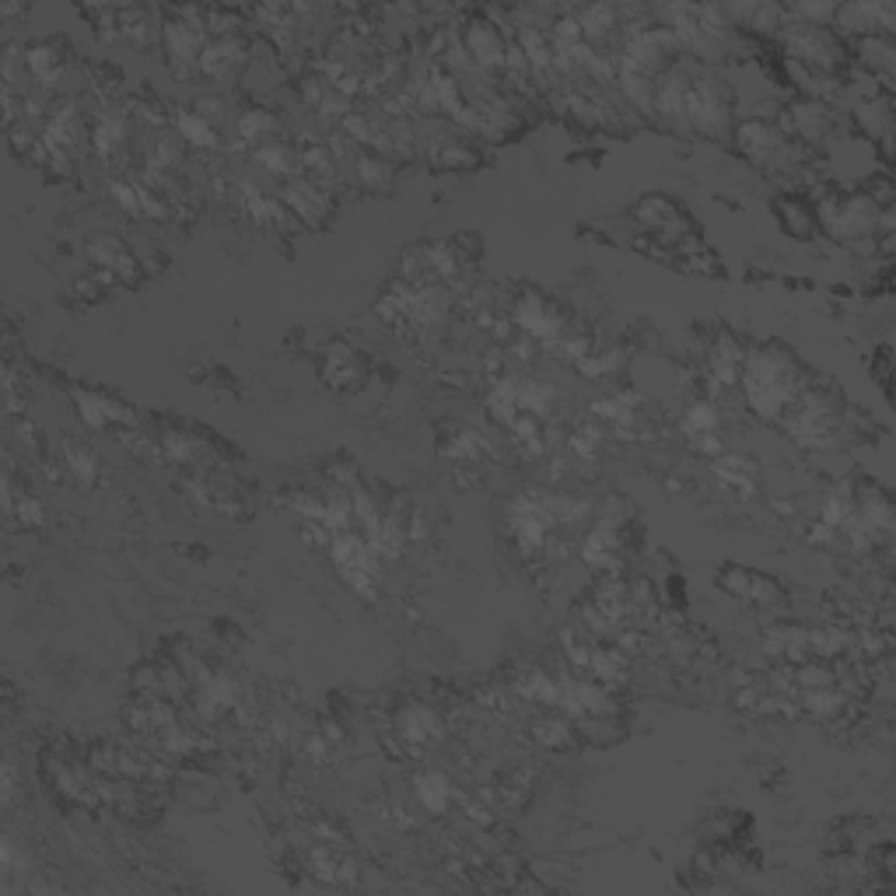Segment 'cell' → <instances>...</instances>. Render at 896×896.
Listing matches in <instances>:
<instances>
[{"label":"cell","instance_id":"1","mask_svg":"<svg viewBox=\"0 0 896 896\" xmlns=\"http://www.w3.org/2000/svg\"><path fill=\"white\" fill-rule=\"evenodd\" d=\"M168 71L193 81L200 74V56L207 50V8H176L159 28Z\"/></svg>","mask_w":896,"mask_h":896},{"label":"cell","instance_id":"2","mask_svg":"<svg viewBox=\"0 0 896 896\" xmlns=\"http://www.w3.org/2000/svg\"><path fill=\"white\" fill-rule=\"evenodd\" d=\"M732 127V88L711 71H697L686 91V130L704 137H725Z\"/></svg>","mask_w":896,"mask_h":896},{"label":"cell","instance_id":"3","mask_svg":"<svg viewBox=\"0 0 896 896\" xmlns=\"http://www.w3.org/2000/svg\"><path fill=\"white\" fill-rule=\"evenodd\" d=\"M88 148V130H85V119L77 113L74 102H64L56 105L50 119H46V127L39 134V144L33 151V162L46 165V168H56V172H71V162L74 154Z\"/></svg>","mask_w":896,"mask_h":896},{"label":"cell","instance_id":"4","mask_svg":"<svg viewBox=\"0 0 896 896\" xmlns=\"http://www.w3.org/2000/svg\"><path fill=\"white\" fill-rule=\"evenodd\" d=\"M781 46L788 50L792 64L823 71V74H830L837 64H844V42L833 36L830 28L795 22L792 14L781 25Z\"/></svg>","mask_w":896,"mask_h":896},{"label":"cell","instance_id":"5","mask_svg":"<svg viewBox=\"0 0 896 896\" xmlns=\"http://www.w3.org/2000/svg\"><path fill=\"white\" fill-rule=\"evenodd\" d=\"M735 144H739V151H743L753 165H760L767 172L795 168L798 159H802V148L778 130V123L757 119V116L746 119V123H739Z\"/></svg>","mask_w":896,"mask_h":896},{"label":"cell","instance_id":"6","mask_svg":"<svg viewBox=\"0 0 896 896\" xmlns=\"http://www.w3.org/2000/svg\"><path fill=\"white\" fill-rule=\"evenodd\" d=\"M879 211L872 197L851 193V197H823L820 200V225L833 235L837 242H858L872 239L879 225Z\"/></svg>","mask_w":896,"mask_h":896},{"label":"cell","instance_id":"7","mask_svg":"<svg viewBox=\"0 0 896 896\" xmlns=\"http://www.w3.org/2000/svg\"><path fill=\"white\" fill-rule=\"evenodd\" d=\"M512 326L529 340L550 343L564 333V316L557 312V305H550L543 294L526 291L518 302L512 305Z\"/></svg>","mask_w":896,"mask_h":896},{"label":"cell","instance_id":"8","mask_svg":"<svg viewBox=\"0 0 896 896\" xmlns=\"http://www.w3.org/2000/svg\"><path fill=\"white\" fill-rule=\"evenodd\" d=\"M830 127H833V113L823 99H798L784 109L778 119V130L788 140H795V144H816V140H823L830 134Z\"/></svg>","mask_w":896,"mask_h":896},{"label":"cell","instance_id":"9","mask_svg":"<svg viewBox=\"0 0 896 896\" xmlns=\"http://www.w3.org/2000/svg\"><path fill=\"white\" fill-rule=\"evenodd\" d=\"M463 50L466 56L474 60L477 71H505V56H508V42H505V33H501V25H494L491 18H477L466 25L463 33Z\"/></svg>","mask_w":896,"mask_h":896},{"label":"cell","instance_id":"10","mask_svg":"<svg viewBox=\"0 0 896 896\" xmlns=\"http://www.w3.org/2000/svg\"><path fill=\"white\" fill-rule=\"evenodd\" d=\"M85 253H88L91 263L99 266V270L113 274L116 280H123V285H137V277L144 274V266H140L137 253H130V249L123 245L116 235H109V231L88 235V239H85Z\"/></svg>","mask_w":896,"mask_h":896},{"label":"cell","instance_id":"11","mask_svg":"<svg viewBox=\"0 0 896 896\" xmlns=\"http://www.w3.org/2000/svg\"><path fill=\"white\" fill-rule=\"evenodd\" d=\"M280 200H285V207L298 217V225H308V228L326 225L329 214H333V193L312 186L305 176H294L280 186Z\"/></svg>","mask_w":896,"mask_h":896},{"label":"cell","instance_id":"12","mask_svg":"<svg viewBox=\"0 0 896 896\" xmlns=\"http://www.w3.org/2000/svg\"><path fill=\"white\" fill-rule=\"evenodd\" d=\"M442 735H445V721H442V715L434 711V707L411 701L396 711V739L406 746V753H417L424 746H431Z\"/></svg>","mask_w":896,"mask_h":896},{"label":"cell","instance_id":"13","mask_svg":"<svg viewBox=\"0 0 896 896\" xmlns=\"http://www.w3.org/2000/svg\"><path fill=\"white\" fill-rule=\"evenodd\" d=\"M833 25L844 28L851 36H889L896 25V8L886 0H858V4H844L833 14Z\"/></svg>","mask_w":896,"mask_h":896},{"label":"cell","instance_id":"14","mask_svg":"<svg viewBox=\"0 0 896 896\" xmlns=\"http://www.w3.org/2000/svg\"><path fill=\"white\" fill-rule=\"evenodd\" d=\"M249 64V42L242 36L231 39H211L207 50L200 56V77H207L214 85H231Z\"/></svg>","mask_w":896,"mask_h":896},{"label":"cell","instance_id":"15","mask_svg":"<svg viewBox=\"0 0 896 896\" xmlns=\"http://www.w3.org/2000/svg\"><path fill=\"white\" fill-rule=\"evenodd\" d=\"M634 214L648 231H658V239L666 245H680L686 239V222L666 197H644L634 207Z\"/></svg>","mask_w":896,"mask_h":896},{"label":"cell","instance_id":"16","mask_svg":"<svg viewBox=\"0 0 896 896\" xmlns=\"http://www.w3.org/2000/svg\"><path fill=\"white\" fill-rule=\"evenodd\" d=\"M74 403H77V414L88 424L91 431H102L109 424H127V428H137V417L130 406H123L116 400L102 396V392H85V389H74Z\"/></svg>","mask_w":896,"mask_h":896},{"label":"cell","instance_id":"17","mask_svg":"<svg viewBox=\"0 0 896 896\" xmlns=\"http://www.w3.org/2000/svg\"><path fill=\"white\" fill-rule=\"evenodd\" d=\"M25 71L33 74V81L39 85V91H50L64 81V53L53 39H39L25 46Z\"/></svg>","mask_w":896,"mask_h":896},{"label":"cell","instance_id":"18","mask_svg":"<svg viewBox=\"0 0 896 896\" xmlns=\"http://www.w3.org/2000/svg\"><path fill=\"white\" fill-rule=\"evenodd\" d=\"M715 477L729 487L732 494L739 497H753L760 487V466L749 459V455H739V452H721L715 459Z\"/></svg>","mask_w":896,"mask_h":896},{"label":"cell","instance_id":"19","mask_svg":"<svg viewBox=\"0 0 896 896\" xmlns=\"http://www.w3.org/2000/svg\"><path fill=\"white\" fill-rule=\"evenodd\" d=\"M581 560L589 564L592 571H617L620 560V526L595 522V529L581 543Z\"/></svg>","mask_w":896,"mask_h":896},{"label":"cell","instance_id":"20","mask_svg":"<svg viewBox=\"0 0 896 896\" xmlns=\"http://www.w3.org/2000/svg\"><path fill=\"white\" fill-rule=\"evenodd\" d=\"M323 379L329 389H354L365 379V368H361V357L348 348V343H329L323 357Z\"/></svg>","mask_w":896,"mask_h":896},{"label":"cell","instance_id":"21","mask_svg":"<svg viewBox=\"0 0 896 896\" xmlns=\"http://www.w3.org/2000/svg\"><path fill=\"white\" fill-rule=\"evenodd\" d=\"M428 162L438 165V168L466 172V168H477L480 165V151L469 144V140H463V137L438 134V137L428 140Z\"/></svg>","mask_w":896,"mask_h":896},{"label":"cell","instance_id":"22","mask_svg":"<svg viewBox=\"0 0 896 896\" xmlns=\"http://www.w3.org/2000/svg\"><path fill=\"white\" fill-rule=\"evenodd\" d=\"M743 361H746V351L739 348V340L721 333L711 348V357H707V371H711V382L718 389H729L739 382V375H743Z\"/></svg>","mask_w":896,"mask_h":896},{"label":"cell","instance_id":"23","mask_svg":"<svg viewBox=\"0 0 896 896\" xmlns=\"http://www.w3.org/2000/svg\"><path fill=\"white\" fill-rule=\"evenodd\" d=\"M351 165H354V182L365 193L382 197L392 190V182H396V168H392V162L379 151H361V154H354Z\"/></svg>","mask_w":896,"mask_h":896},{"label":"cell","instance_id":"24","mask_svg":"<svg viewBox=\"0 0 896 896\" xmlns=\"http://www.w3.org/2000/svg\"><path fill=\"white\" fill-rule=\"evenodd\" d=\"M127 113L123 109H102V116L96 119V130H91V148L102 162H113L119 148L127 144Z\"/></svg>","mask_w":896,"mask_h":896},{"label":"cell","instance_id":"25","mask_svg":"<svg viewBox=\"0 0 896 896\" xmlns=\"http://www.w3.org/2000/svg\"><path fill=\"white\" fill-rule=\"evenodd\" d=\"M172 127H176L179 140H186V144L197 148V151H222V134H217L214 123L203 119L193 105L176 109V116H172Z\"/></svg>","mask_w":896,"mask_h":896},{"label":"cell","instance_id":"26","mask_svg":"<svg viewBox=\"0 0 896 896\" xmlns=\"http://www.w3.org/2000/svg\"><path fill=\"white\" fill-rule=\"evenodd\" d=\"M798 701V711H806L809 718L816 721H833V718H841L847 711V704H851L855 697H847L844 690L833 683V686H816V690H798L795 694Z\"/></svg>","mask_w":896,"mask_h":896},{"label":"cell","instance_id":"27","mask_svg":"<svg viewBox=\"0 0 896 896\" xmlns=\"http://www.w3.org/2000/svg\"><path fill=\"white\" fill-rule=\"evenodd\" d=\"M518 50L529 60L532 74H554V46H550V36L540 22H522L518 25Z\"/></svg>","mask_w":896,"mask_h":896},{"label":"cell","instance_id":"28","mask_svg":"<svg viewBox=\"0 0 896 896\" xmlns=\"http://www.w3.org/2000/svg\"><path fill=\"white\" fill-rule=\"evenodd\" d=\"M627 672H631V655H623L617 644H595L585 676H592L603 686H617L627 683Z\"/></svg>","mask_w":896,"mask_h":896},{"label":"cell","instance_id":"29","mask_svg":"<svg viewBox=\"0 0 896 896\" xmlns=\"http://www.w3.org/2000/svg\"><path fill=\"white\" fill-rule=\"evenodd\" d=\"M414 795L428 812L442 816V812H449L452 798H455V784L449 781V774H442V770H420L414 778Z\"/></svg>","mask_w":896,"mask_h":896},{"label":"cell","instance_id":"30","mask_svg":"<svg viewBox=\"0 0 896 896\" xmlns=\"http://www.w3.org/2000/svg\"><path fill=\"white\" fill-rule=\"evenodd\" d=\"M515 697L518 701H529V704H543V707H554L557 711V701H560V680H554L550 672L543 669H526L518 680L512 683Z\"/></svg>","mask_w":896,"mask_h":896},{"label":"cell","instance_id":"31","mask_svg":"<svg viewBox=\"0 0 896 896\" xmlns=\"http://www.w3.org/2000/svg\"><path fill=\"white\" fill-rule=\"evenodd\" d=\"M729 22L739 28H757V33H774L788 18V8L778 4H725Z\"/></svg>","mask_w":896,"mask_h":896},{"label":"cell","instance_id":"32","mask_svg":"<svg viewBox=\"0 0 896 896\" xmlns=\"http://www.w3.org/2000/svg\"><path fill=\"white\" fill-rule=\"evenodd\" d=\"M575 18L581 25V36H585V42L595 50V46L613 39V33L620 28V8L617 4H592L585 11H578Z\"/></svg>","mask_w":896,"mask_h":896},{"label":"cell","instance_id":"33","mask_svg":"<svg viewBox=\"0 0 896 896\" xmlns=\"http://www.w3.org/2000/svg\"><path fill=\"white\" fill-rule=\"evenodd\" d=\"M253 162L263 168V172H270V176H277V179H294L298 172V151L288 144V140H266V144H260V148H253Z\"/></svg>","mask_w":896,"mask_h":896},{"label":"cell","instance_id":"34","mask_svg":"<svg viewBox=\"0 0 896 896\" xmlns=\"http://www.w3.org/2000/svg\"><path fill=\"white\" fill-rule=\"evenodd\" d=\"M532 743L543 749H571L575 746V721L568 715H543L532 721Z\"/></svg>","mask_w":896,"mask_h":896},{"label":"cell","instance_id":"35","mask_svg":"<svg viewBox=\"0 0 896 896\" xmlns=\"http://www.w3.org/2000/svg\"><path fill=\"white\" fill-rule=\"evenodd\" d=\"M235 130H239L242 140H249L253 148L266 144V140H277L280 137V119L270 113V109H245V113H239V119H235Z\"/></svg>","mask_w":896,"mask_h":896},{"label":"cell","instance_id":"36","mask_svg":"<svg viewBox=\"0 0 896 896\" xmlns=\"http://www.w3.org/2000/svg\"><path fill=\"white\" fill-rule=\"evenodd\" d=\"M554 403H557V392L537 382V379H529V375H518V389H515V406H518V414H532V417H546L550 411H554Z\"/></svg>","mask_w":896,"mask_h":896},{"label":"cell","instance_id":"37","mask_svg":"<svg viewBox=\"0 0 896 896\" xmlns=\"http://www.w3.org/2000/svg\"><path fill=\"white\" fill-rule=\"evenodd\" d=\"M617 85L623 91V99L631 102L641 113H652V102H655V77L641 74V71H631V67H620L617 71Z\"/></svg>","mask_w":896,"mask_h":896},{"label":"cell","instance_id":"38","mask_svg":"<svg viewBox=\"0 0 896 896\" xmlns=\"http://www.w3.org/2000/svg\"><path fill=\"white\" fill-rule=\"evenodd\" d=\"M855 119L858 127L869 134V137H889V127H893V109L886 99H865L855 105Z\"/></svg>","mask_w":896,"mask_h":896},{"label":"cell","instance_id":"39","mask_svg":"<svg viewBox=\"0 0 896 896\" xmlns=\"http://www.w3.org/2000/svg\"><path fill=\"white\" fill-rule=\"evenodd\" d=\"M858 53H861V64L869 71L893 74V67H896V46L889 36H865L858 42Z\"/></svg>","mask_w":896,"mask_h":896},{"label":"cell","instance_id":"40","mask_svg":"<svg viewBox=\"0 0 896 896\" xmlns=\"http://www.w3.org/2000/svg\"><path fill=\"white\" fill-rule=\"evenodd\" d=\"M683 431L690 438H701V434H721V414L711 400H701L686 411L683 417Z\"/></svg>","mask_w":896,"mask_h":896},{"label":"cell","instance_id":"41","mask_svg":"<svg viewBox=\"0 0 896 896\" xmlns=\"http://www.w3.org/2000/svg\"><path fill=\"white\" fill-rule=\"evenodd\" d=\"M483 449H487V442H483V438H480L477 431L455 428V431L449 434V442H445L442 455H449V459H455V463H477L480 455H483Z\"/></svg>","mask_w":896,"mask_h":896},{"label":"cell","instance_id":"42","mask_svg":"<svg viewBox=\"0 0 896 896\" xmlns=\"http://www.w3.org/2000/svg\"><path fill=\"white\" fill-rule=\"evenodd\" d=\"M64 463H67V469H71V474H74L77 480H81L85 487L96 483V477H99V459H96V452H91L88 445L67 442V445H64Z\"/></svg>","mask_w":896,"mask_h":896},{"label":"cell","instance_id":"43","mask_svg":"<svg viewBox=\"0 0 896 896\" xmlns=\"http://www.w3.org/2000/svg\"><path fill=\"white\" fill-rule=\"evenodd\" d=\"M571 452L578 455V459H595L603 449V428L595 420H581L578 428L571 431Z\"/></svg>","mask_w":896,"mask_h":896},{"label":"cell","instance_id":"44","mask_svg":"<svg viewBox=\"0 0 896 896\" xmlns=\"http://www.w3.org/2000/svg\"><path fill=\"white\" fill-rule=\"evenodd\" d=\"M623 351H609V354H589V357H581L578 361V371L585 375V379H606V375H613V371H620V365H623Z\"/></svg>","mask_w":896,"mask_h":896},{"label":"cell","instance_id":"45","mask_svg":"<svg viewBox=\"0 0 896 896\" xmlns=\"http://www.w3.org/2000/svg\"><path fill=\"white\" fill-rule=\"evenodd\" d=\"M162 449L172 463H197L200 459V445H197V438L193 434H182V431H168L162 438Z\"/></svg>","mask_w":896,"mask_h":896},{"label":"cell","instance_id":"46","mask_svg":"<svg viewBox=\"0 0 896 896\" xmlns=\"http://www.w3.org/2000/svg\"><path fill=\"white\" fill-rule=\"evenodd\" d=\"M837 8H841V4H795V8H788V14H792L795 22L830 28V25H833V14H837Z\"/></svg>","mask_w":896,"mask_h":896},{"label":"cell","instance_id":"47","mask_svg":"<svg viewBox=\"0 0 896 896\" xmlns=\"http://www.w3.org/2000/svg\"><path fill=\"white\" fill-rule=\"evenodd\" d=\"M11 515L18 518L22 526H28V529H39V526H46V512H42V505L36 497H18L11 505Z\"/></svg>","mask_w":896,"mask_h":896},{"label":"cell","instance_id":"48","mask_svg":"<svg viewBox=\"0 0 896 896\" xmlns=\"http://www.w3.org/2000/svg\"><path fill=\"white\" fill-rule=\"evenodd\" d=\"M193 109H197V113H200L203 119H207V123H214V127L225 119V99H222V96H203V99H197Z\"/></svg>","mask_w":896,"mask_h":896},{"label":"cell","instance_id":"49","mask_svg":"<svg viewBox=\"0 0 896 896\" xmlns=\"http://www.w3.org/2000/svg\"><path fill=\"white\" fill-rule=\"evenodd\" d=\"M694 445H697V452L707 455V459H718V455L725 452V442H721V434H701V438H694Z\"/></svg>","mask_w":896,"mask_h":896}]
</instances>
